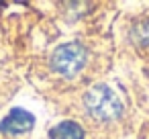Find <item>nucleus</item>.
<instances>
[{
	"label": "nucleus",
	"instance_id": "1",
	"mask_svg": "<svg viewBox=\"0 0 149 139\" xmlns=\"http://www.w3.org/2000/svg\"><path fill=\"white\" fill-rule=\"evenodd\" d=\"M84 102H86L88 112L98 121H114L123 112L120 98L116 96V92L112 88H108L104 84H98V86L90 88Z\"/></svg>",
	"mask_w": 149,
	"mask_h": 139
},
{
	"label": "nucleus",
	"instance_id": "2",
	"mask_svg": "<svg viewBox=\"0 0 149 139\" xmlns=\"http://www.w3.org/2000/svg\"><path fill=\"white\" fill-rule=\"evenodd\" d=\"M86 64V49L80 43H65L59 45L51 55V66L55 72L63 76H74Z\"/></svg>",
	"mask_w": 149,
	"mask_h": 139
},
{
	"label": "nucleus",
	"instance_id": "3",
	"mask_svg": "<svg viewBox=\"0 0 149 139\" xmlns=\"http://www.w3.org/2000/svg\"><path fill=\"white\" fill-rule=\"evenodd\" d=\"M33 125H35V117L31 112H27L25 108H13L0 123V131L8 135H21L27 133Z\"/></svg>",
	"mask_w": 149,
	"mask_h": 139
},
{
	"label": "nucleus",
	"instance_id": "4",
	"mask_svg": "<svg viewBox=\"0 0 149 139\" xmlns=\"http://www.w3.org/2000/svg\"><path fill=\"white\" fill-rule=\"evenodd\" d=\"M49 139H84V131L74 121H63L49 131Z\"/></svg>",
	"mask_w": 149,
	"mask_h": 139
},
{
	"label": "nucleus",
	"instance_id": "5",
	"mask_svg": "<svg viewBox=\"0 0 149 139\" xmlns=\"http://www.w3.org/2000/svg\"><path fill=\"white\" fill-rule=\"evenodd\" d=\"M133 37H135L137 43H141V45H149V21L139 23V25L135 27V31H133Z\"/></svg>",
	"mask_w": 149,
	"mask_h": 139
}]
</instances>
